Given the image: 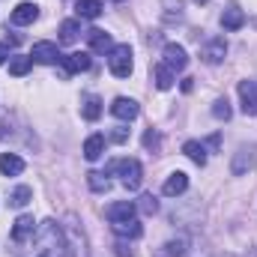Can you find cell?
Wrapping results in <instances>:
<instances>
[{
	"label": "cell",
	"mask_w": 257,
	"mask_h": 257,
	"mask_svg": "<svg viewBox=\"0 0 257 257\" xmlns=\"http://www.w3.org/2000/svg\"><path fill=\"white\" fill-rule=\"evenodd\" d=\"M30 57H33L36 63H45V66H54V63L63 60V54H60V48H57L54 42H36L33 51H30Z\"/></svg>",
	"instance_id": "obj_5"
},
{
	"label": "cell",
	"mask_w": 257,
	"mask_h": 257,
	"mask_svg": "<svg viewBox=\"0 0 257 257\" xmlns=\"http://www.w3.org/2000/svg\"><path fill=\"white\" fill-rule=\"evenodd\" d=\"M39 18V6L36 3H18L15 9H12V15H9V21L15 24V27H27V24H33Z\"/></svg>",
	"instance_id": "obj_7"
},
{
	"label": "cell",
	"mask_w": 257,
	"mask_h": 257,
	"mask_svg": "<svg viewBox=\"0 0 257 257\" xmlns=\"http://www.w3.org/2000/svg\"><path fill=\"white\" fill-rule=\"evenodd\" d=\"M78 33H81V24L75 21V18H66L63 24H60V42H75L78 39Z\"/></svg>",
	"instance_id": "obj_26"
},
{
	"label": "cell",
	"mask_w": 257,
	"mask_h": 257,
	"mask_svg": "<svg viewBox=\"0 0 257 257\" xmlns=\"http://www.w3.org/2000/svg\"><path fill=\"white\" fill-rule=\"evenodd\" d=\"M239 99H242V114L257 117V84L254 81H239Z\"/></svg>",
	"instance_id": "obj_6"
},
{
	"label": "cell",
	"mask_w": 257,
	"mask_h": 257,
	"mask_svg": "<svg viewBox=\"0 0 257 257\" xmlns=\"http://www.w3.org/2000/svg\"><path fill=\"white\" fill-rule=\"evenodd\" d=\"M6 57H9V48H6V45L0 42V63H6Z\"/></svg>",
	"instance_id": "obj_35"
},
{
	"label": "cell",
	"mask_w": 257,
	"mask_h": 257,
	"mask_svg": "<svg viewBox=\"0 0 257 257\" xmlns=\"http://www.w3.org/2000/svg\"><path fill=\"white\" fill-rule=\"evenodd\" d=\"M153 81H156L159 90H171V87H174V72L165 63H156L153 66Z\"/></svg>",
	"instance_id": "obj_21"
},
{
	"label": "cell",
	"mask_w": 257,
	"mask_h": 257,
	"mask_svg": "<svg viewBox=\"0 0 257 257\" xmlns=\"http://www.w3.org/2000/svg\"><path fill=\"white\" fill-rule=\"evenodd\" d=\"M87 186L93 189V192H108L111 189V180H108V174H102V171H90L87 174Z\"/></svg>",
	"instance_id": "obj_25"
},
{
	"label": "cell",
	"mask_w": 257,
	"mask_h": 257,
	"mask_svg": "<svg viewBox=\"0 0 257 257\" xmlns=\"http://www.w3.org/2000/svg\"><path fill=\"white\" fill-rule=\"evenodd\" d=\"M254 168V150H239L236 156H233V162H230V171H233V177H242L245 171H251Z\"/></svg>",
	"instance_id": "obj_14"
},
{
	"label": "cell",
	"mask_w": 257,
	"mask_h": 257,
	"mask_svg": "<svg viewBox=\"0 0 257 257\" xmlns=\"http://www.w3.org/2000/svg\"><path fill=\"white\" fill-rule=\"evenodd\" d=\"M197 3H206V0H197Z\"/></svg>",
	"instance_id": "obj_36"
},
{
	"label": "cell",
	"mask_w": 257,
	"mask_h": 257,
	"mask_svg": "<svg viewBox=\"0 0 257 257\" xmlns=\"http://www.w3.org/2000/svg\"><path fill=\"white\" fill-rule=\"evenodd\" d=\"M212 117H215V120H230V105H227V99H215Z\"/></svg>",
	"instance_id": "obj_31"
},
{
	"label": "cell",
	"mask_w": 257,
	"mask_h": 257,
	"mask_svg": "<svg viewBox=\"0 0 257 257\" xmlns=\"http://www.w3.org/2000/svg\"><path fill=\"white\" fill-rule=\"evenodd\" d=\"M87 36H90V48H93V51H99V54H111V48H114L111 33H105V30H90Z\"/></svg>",
	"instance_id": "obj_17"
},
{
	"label": "cell",
	"mask_w": 257,
	"mask_h": 257,
	"mask_svg": "<svg viewBox=\"0 0 257 257\" xmlns=\"http://www.w3.org/2000/svg\"><path fill=\"white\" fill-rule=\"evenodd\" d=\"M135 206H138L144 215H156V212H159V200H156L153 194H141V200H138Z\"/></svg>",
	"instance_id": "obj_29"
},
{
	"label": "cell",
	"mask_w": 257,
	"mask_h": 257,
	"mask_svg": "<svg viewBox=\"0 0 257 257\" xmlns=\"http://www.w3.org/2000/svg\"><path fill=\"white\" fill-rule=\"evenodd\" d=\"M30 69H33V57H12L9 60V75H15V78H24Z\"/></svg>",
	"instance_id": "obj_27"
},
{
	"label": "cell",
	"mask_w": 257,
	"mask_h": 257,
	"mask_svg": "<svg viewBox=\"0 0 257 257\" xmlns=\"http://www.w3.org/2000/svg\"><path fill=\"white\" fill-rule=\"evenodd\" d=\"M102 153H105V138H102V135H90V138L84 141V159H87V162H96Z\"/></svg>",
	"instance_id": "obj_19"
},
{
	"label": "cell",
	"mask_w": 257,
	"mask_h": 257,
	"mask_svg": "<svg viewBox=\"0 0 257 257\" xmlns=\"http://www.w3.org/2000/svg\"><path fill=\"white\" fill-rule=\"evenodd\" d=\"M138 102L135 99H126V96H117L114 102H111V114L117 117V120H123V123H128V120H135L138 117Z\"/></svg>",
	"instance_id": "obj_8"
},
{
	"label": "cell",
	"mask_w": 257,
	"mask_h": 257,
	"mask_svg": "<svg viewBox=\"0 0 257 257\" xmlns=\"http://www.w3.org/2000/svg\"><path fill=\"white\" fill-rule=\"evenodd\" d=\"M24 171V159L15 153H0V174L3 177H18Z\"/></svg>",
	"instance_id": "obj_15"
},
{
	"label": "cell",
	"mask_w": 257,
	"mask_h": 257,
	"mask_svg": "<svg viewBox=\"0 0 257 257\" xmlns=\"http://www.w3.org/2000/svg\"><path fill=\"white\" fill-rule=\"evenodd\" d=\"M135 212H138L135 200H117V203H111V206L105 209L108 221H126V218H138Z\"/></svg>",
	"instance_id": "obj_11"
},
{
	"label": "cell",
	"mask_w": 257,
	"mask_h": 257,
	"mask_svg": "<svg viewBox=\"0 0 257 257\" xmlns=\"http://www.w3.org/2000/svg\"><path fill=\"white\" fill-rule=\"evenodd\" d=\"M162 57H165L162 63L168 66V69H171L174 75H177V72H183V69L189 66V54H186V48H183V45H177V42H171V45H165V51H162Z\"/></svg>",
	"instance_id": "obj_4"
},
{
	"label": "cell",
	"mask_w": 257,
	"mask_h": 257,
	"mask_svg": "<svg viewBox=\"0 0 257 257\" xmlns=\"http://www.w3.org/2000/svg\"><path fill=\"white\" fill-rule=\"evenodd\" d=\"M36 236V221H33V215H18V221L12 224V239L15 242H27V239H33Z\"/></svg>",
	"instance_id": "obj_10"
},
{
	"label": "cell",
	"mask_w": 257,
	"mask_h": 257,
	"mask_svg": "<svg viewBox=\"0 0 257 257\" xmlns=\"http://www.w3.org/2000/svg\"><path fill=\"white\" fill-rule=\"evenodd\" d=\"M183 153L192 159L194 165H206V147H203L200 141H186V144H183Z\"/></svg>",
	"instance_id": "obj_23"
},
{
	"label": "cell",
	"mask_w": 257,
	"mask_h": 257,
	"mask_svg": "<svg viewBox=\"0 0 257 257\" xmlns=\"http://www.w3.org/2000/svg\"><path fill=\"white\" fill-rule=\"evenodd\" d=\"M242 24H245V12L239 6H227L224 15H221V27L224 30H239Z\"/></svg>",
	"instance_id": "obj_18"
},
{
	"label": "cell",
	"mask_w": 257,
	"mask_h": 257,
	"mask_svg": "<svg viewBox=\"0 0 257 257\" xmlns=\"http://www.w3.org/2000/svg\"><path fill=\"white\" fill-rule=\"evenodd\" d=\"M105 174H120L123 177V186L126 189H141V183H144V168H141V162L138 159H114L108 168H105Z\"/></svg>",
	"instance_id": "obj_2"
},
{
	"label": "cell",
	"mask_w": 257,
	"mask_h": 257,
	"mask_svg": "<svg viewBox=\"0 0 257 257\" xmlns=\"http://www.w3.org/2000/svg\"><path fill=\"white\" fill-rule=\"evenodd\" d=\"M186 189H189V174H183V171H174L165 180V186H162V192L168 194V197H177V194H183Z\"/></svg>",
	"instance_id": "obj_13"
},
{
	"label": "cell",
	"mask_w": 257,
	"mask_h": 257,
	"mask_svg": "<svg viewBox=\"0 0 257 257\" xmlns=\"http://www.w3.org/2000/svg\"><path fill=\"white\" fill-rule=\"evenodd\" d=\"M69 239L63 236V230H60V224L57 221H42L39 227H36V251L33 257H69Z\"/></svg>",
	"instance_id": "obj_1"
},
{
	"label": "cell",
	"mask_w": 257,
	"mask_h": 257,
	"mask_svg": "<svg viewBox=\"0 0 257 257\" xmlns=\"http://www.w3.org/2000/svg\"><path fill=\"white\" fill-rule=\"evenodd\" d=\"M114 248H117V257H132V248H128V245L123 242V239H120V242H117Z\"/></svg>",
	"instance_id": "obj_34"
},
{
	"label": "cell",
	"mask_w": 257,
	"mask_h": 257,
	"mask_svg": "<svg viewBox=\"0 0 257 257\" xmlns=\"http://www.w3.org/2000/svg\"><path fill=\"white\" fill-rule=\"evenodd\" d=\"M126 138H128V132H126V128H114V135H111V141H114V144H123Z\"/></svg>",
	"instance_id": "obj_33"
},
{
	"label": "cell",
	"mask_w": 257,
	"mask_h": 257,
	"mask_svg": "<svg viewBox=\"0 0 257 257\" xmlns=\"http://www.w3.org/2000/svg\"><path fill=\"white\" fill-rule=\"evenodd\" d=\"M186 254H189V242L186 239H171L159 251V257H186Z\"/></svg>",
	"instance_id": "obj_24"
},
{
	"label": "cell",
	"mask_w": 257,
	"mask_h": 257,
	"mask_svg": "<svg viewBox=\"0 0 257 257\" xmlns=\"http://www.w3.org/2000/svg\"><path fill=\"white\" fill-rule=\"evenodd\" d=\"M144 144H147V147H150V150H156V147H159V135H156V132H153V128H150V132H147V135H144Z\"/></svg>",
	"instance_id": "obj_32"
},
{
	"label": "cell",
	"mask_w": 257,
	"mask_h": 257,
	"mask_svg": "<svg viewBox=\"0 0 257 257\" xmlns=\"http://www.w3.org/2000/svg\"><path fill=\"white\" fill-rule=\"evenodd\" d=\"M111 230L120 236V239H138L141 233H144V227H141V221L138 218H126V221H111Z\"/></svg>",
	"instance_id": "obj_12"
},
{
	"label": "cell",
	"mask_w": 257,
	"mask_h": 257,
	"mask_svg": "<svg viewBox=\"0 0 257 257\" xmlns=\"http://www.w3.org/2000/svg\"><path fill=\"white\" fill-rule=\"evenodd\" d=\"M102 9H105V3H102V0H78V3H75L78 18H99V15H102Z\"/></svg>",
	"instance_id": "obj_20"
},
{
	"label": "cell",
	"mask_w": 257,
	"mask_h": 257,
	"mask_svg": "<svg viewBox=\"0 0 257 257\" xmlns=\"http://www.w3.org/2000/svg\"><path fill=\"white\" fill-rule=\"evenodd\" d=\"M102 117V99L99 96H84V120H90V123H96Z\"/></svg>",
	"instance_id": "obj_22"
},
{
	"label": "cell",
	"mask_w": 257,
	"mask_h": 257,
	"mask_svg": "<svg viewBox=\"0 0 257 257\" xmlns=\"http://www.w3.org/2000/svg\"><path fill=\"white\" fill-rule=\"evenodd\" d=\"M60 63H63V69L69 75H72V72H87V69H90V54H87V51H72V54H66Z\"/></svg>",
	"instance_id": "obj_16"
},
{
	"label": "cell",
	"mask_w": 257,
	"mask_h": 257,
	"mask_svg": "<svg viewBox=\"0 0 257 257\" xmlns=\"http://www.w3.org/2000/svg\"><path fill=\"white\" fill-rule=\"evenodd\" d=\"M108 69L114 78H128L132 75V48L128 45H114L108 54Z\"/></svg>",
	"instance_id": "obj_3"
},
{
	"label": "cell",
	"mask_w": 257,
	"mask_h": 257,
	"mask_svg": "<svg viewBox=\"0 0 257 257\" xmlns=\"http://www.w3.org/2000/svg\"><path fill=\"white\" fill-rule=\"evenodd\" d=\"M162 3H165V18L168 21H174V18L180 21L183 18V0H162Z\"/></svg>",
	"instance_id": "obj_30"
},
{
	"label": "cell",
	"mask_w": 257,
	"mask_h": 257,
	"mask_svg": "<svg viewBox=\"0 0 257 257\" xmlns=\"http://www.w3.org/2000/svg\"><path fill=\"white\" fill-rule=\"evenodd\" d=\"M30 197H33V189H30V186H18L15 192L9 194V203H12V206H27Z\"/></svg>",
	"instance_id": "obj_28"
},
{
	"label": "cell",
	"mask_w": 257,
	"mask_h": 257,
	"mask_svg": "<svg viewBox=\"0 0 257 257\" xmlns=\"http://www.w3.org/2000/svg\"><path fill=\"white\" fill-rule=\"evenodd\" d=\"M224 54H227V42L221 39V36H215V39H209L206 45H203V63H209V66H215V63H221L224 60Z\"/></svg>",
	"instance_id": "obj_9"
}]
</instances>
